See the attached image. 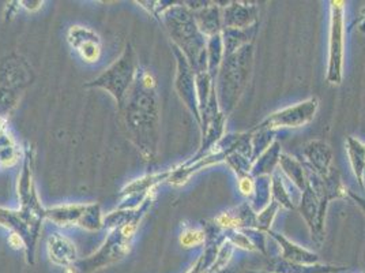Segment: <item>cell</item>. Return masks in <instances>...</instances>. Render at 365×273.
Here are the masks:
<instances>
[{
    "instance_id": "5",
    "label": "cell",
    "mask_w": 365,
    "mask_h": 273,
    "mask_svg": "<svg viewBox=\"0 0 365 273\" xmlns=\"http://www.w3.org/2000/svg\"><path fill=\"white\" fill-rule=\"evenodd\" d=\"M45 218L30 214L22 209H8L0 206V227L22 238L25 242V255L27 262H34L36 246L41 235L43 223Z\"/></svg>"
},
{
    "instance_id": "1",
    "label": "cell",
    "mask_w": 365,
    "mask_h": 273,
    "mask_svg": "<svg viewBox=\"0 0 365 273\" xmlns=\"http://www.w3.org/2000/svg\"><path fill=\"white\" fill-rule=\"evenodd\" d=\"M132 142L149 160L156 150V80L148 71H139L129 96L120 109Z\"/></svg>"
},
{
    "instance_id": "13",
    "label": "cell",
    "mask_w": 365,
    "mask_h": 273,
    "mask_svg": "<svg viewBox=\"0 0 365 273\" xmlns=\"http://www.w3.org/2000/svg\"><path fill=\"white\" fill-rule=\"evenodd\" d=\"M341 21L338 18H333V33H331V62H336V59H338L339 54H341Z\"/></svg>"
},
{
    "instance_id": "6",
    "label": "cell",
    "mask_w": 365,
    "mask_h": 273,
    "mask_svg": "<svg viewBox=\"0 0 365 273\" xmlns=\"http://www.w3.org/2000/svg\"><path fill=\"white\" fill-rule=\"evenodd\" d=\"M17 194L20 209L45 218V208L41 205L34 182V149L29 142H25L24 146L22 168L17 182Z\"/></svg>"
},
{
    "instance_id": "15",
    "label": "cell",
    "mask_w": 365,
    "mask_h": 273,
    "mask_svg": "<svg viewBox=\"0 0 365 273\" xmlns=\"http://www.w3.org/2000/svg\"><path fill=\"white\" fill-rule=\"evenodd\" d=\"M7 242H8V245L11 246L13 248H15V250H24V251H25V242L22 241L21 237H18V235H15V234H10Z\"/></svg>"
},
{
    "instance_id": "2",
    "label": "cell",
    "mask_w": 365,
    "mask_h": 273,
    "mask_svg": "<svg viewBox=\"0 0 365 273\" xmlns=\"http://www.w3.org/2000/svg\"><path fill=\"white\" fill-rule=\"evenodd\" d=\"M155 195H152L138 208L135 218L109 231L100 248L87 258L79 261V268H82L85 272H94L123 260L130 253L131 245L139 230V225L155 202Z\"/></svg>"
},
{
    "instance_id": "12",
    "label": "cell",
    "mask_w": 365,
    "mask_h": 273,
    "mask_svg": "<svg viewBox=\"0 0 365 273\" xmlns=\"http://www.w3.org/2000/svg\"><path fill=\"white\" fill-rule=\"evenodd\" d=\"M206 235L205 231L201 228H187L184 230L180 235V245L185 248L191 247H198V246L205 244Z\"/></svg>"
},
{
    "instance_id": "10",
    "label": "cell",
    "mask_w": 365,
    "mask_h": 273,
    "mask_svg": "<svg viewBox=\"0 0 365 273\" xmlns=\"http://www.w3.org/2000/svg\"><path fill=\"white\" fill-rule=\"evenodd\" d=\"M47 253L50 261L56 267L70 268L78 261V250L76 244L59 232H52L47 238Z\"/></svg>"
},
{
    "instance_id": "4",
    "label": "cell",
    "mask_w": 365,
    "mask_h": 273,
    "mask_svg": "<svg viewBox=\"0 0 365 273\" xmlns=\"http://www.w3.org/2000/svg\"><path fill=\"white\" fill-rule=\"evenodd\" d=\"M45 220L57 227H79L92 232L104 228V214L101 205L97 202L66 204L45 208Z\"/></svg>"
},
{
    "instance_id": "17",
    "label": "cell",
    "mask_w": 365,
    "mask_h": 273,
    "mask_svg": "<svg viewBox=\"0 0 365 273\" xmlns=\"http://www.w3.org/2000/svg\"><path fill=\"white\" fill-rule=\"evenodd\" d=\"M365 273V272H364Z\"/></svg>"
},
{
    "instance_id": "3",
    "label": "cell",
    "mask_w": 365,
    "mask_h": 273,
    "mask_svg": "<svg viewBox=\"0 0 365 273\" xmlns=\"http://www.w3.org/2000/svg\"><path fill=\"white\" fill-rule=\"evenodd\" d=\"M138 73L139 66L136 55L130 44H127L119 59H116L99 77L86 83V86L103 89L113 97L119 109H122Z\"/></svg>"
},
{
    "instance_id": "16",
    "label": "cell",
    "mask_w": 365,
    "mask_h": 273,
    "mask_svg": "<svg viewBox=\"0 0 365 273\" xmlns=\"http://www.w3.org/2000/svg\"><path fill=\"white\" fill-rule=\"evenodd\" d=\"M7 132H8V129H7V118L0 115V136L6 134Z\"/></svg>"
},
{
    "instance_id": "11",
    "label": "cell",
    "mask_w": 365,
    "mask_h": 273,
    "mask_svg": "<svg viewBox=\"0 0 365 273\" xmlns=\"http://www.w3.org/2000/svg\"><path fill=\"white\" fill-rule=\"evenodd\" d=\"M24 158V150L20 148L14 136L8 132L0 136V168H13Z\"/></svg>"
},
{
    "instance_id": "8",
    "label": "cell",
    "mask_w": 365,
    "mask_h": 273,
    "mask_svg": "<svg viewBox=\"0 0 365 273\" xmlns=\"http://www.w3.org/2000/svg\"><path fill=\"white\" fill-rule=\"evenodd\" d=\"M21 59H4L0 63V115L6 118V112H10L13 107L17 106L21 92L27 85V74H21L15 77L13 73L20 64Z\"/></svg>"
},
{
    "instance_id": "9",
    "label": "cell",
    "mask_w": 365,
    "mask_h": 273,
    "mask_svg": "<svg viewBox=\"0 0 365 273\" xmlns=\"http://www.w3.org/2000/svg\"><path fill=\"white\" fill-rule=\"evenodd\" d=\"M67 41L85 63H97L103 55L101 37L90 27L74 25L67 30Z\"/></svg>"
},
{
    "instance_id": "7",
    "label": "cell",
    "mask_w": 365,
    "mask_h": 273,
    "mask_svg": "<svg viewBox=\"0 0 365 273\" xmlns=\"http://www.w3.org/2000/svg\"><path fill=\"white\" fill-rule=\"evenodd\" d=\"M171 172H158L148 174L126 185L120 191V204L119 209H138L146 200L156 194V188L161 183L168 181Z\"/></svg>"
},
{
    "instance_id": "14",
    "label": "cell",
    "mask_w": 365,
    "mask_h": 273,
    "mask_svg": "<svg viewBox=\"0 0 365 273\" xmlns=\"http://www.w3.org/2000/svg\"><path fill=\"white\" fill-rule=\"evenodd\" d=\"M20 4H21L22 8H25L27 11L36 13V11H38L43 7L44 1H41V0H21Z\"/></svg>"
}]
</instances>
